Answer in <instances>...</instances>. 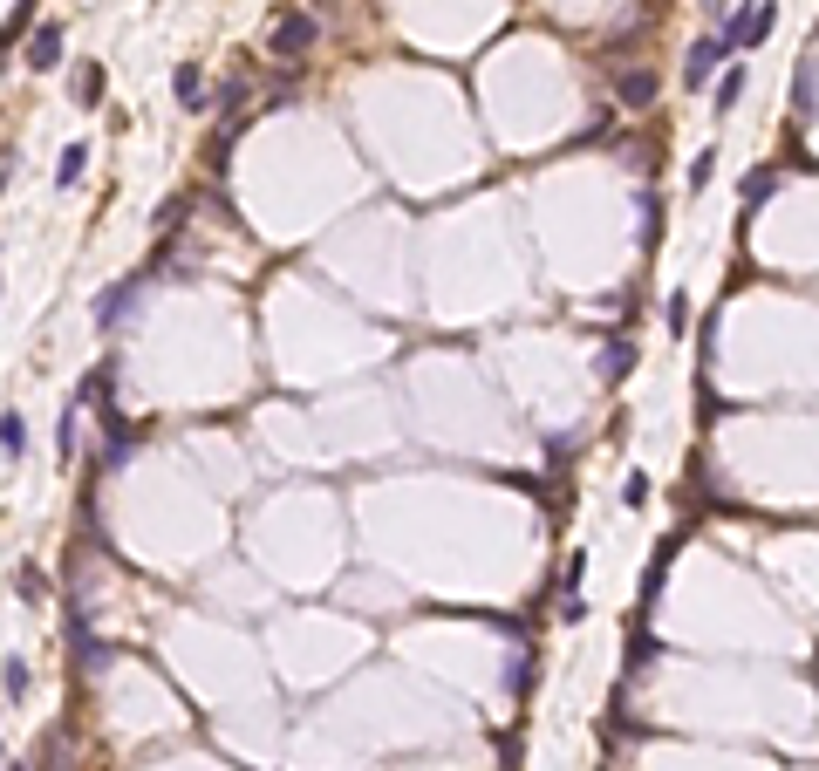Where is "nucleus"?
Returning <instances> with one entry per match:
<instances>
[{"label": "nucleus", "mask_w": 819, "mask_h": 771, "mask_svg": "<svg viewBox=\"0 0 819 771\" xmlns=\"http://www.w3.org/2000/svg\"><path fill=\"white\" fill-rule=\"evenodd\" d=\"M314 41H321V21H314V14H301V7H287V14H273V28H267V48H273V55H280V62H287V69H294V62L308 55Z\"/></svg>", "instance_id": "1"}, {"label": "nucleus", "mask_w": 819, "mask_h": 771, "mask_svg": "<svg viewBox=\"0 0 819 771\" xmlns=\"http://www.w3.org/2000/svg\"><path fill=\"white\" fill-rule=\"evenodd\" d=\"M151 280H157V267H144V273H130V280H117V287L96 301V328H103V335H117L123 314H130L137 301H144V294H151Z\"/></svg>", "instance_id": "2"}, {"label": "nucleus", "mask_w": 819, "mask_h": 771, "mask_svg": "<svg viewBox=\"0 0 819 771\" xmlns=\"http://www.w3.org/2000/svg\"><path fill=\"white\" fill-rule=\"evenodd\" d=\"M772 21H779V7H772V0H751V7H744V21L724 28V48H758V41L772 35Z\"/></svg>", "instance_id": "3"}, {"label": "nucleus", "mask_w": 819, "mask_h": 771, "mask_svg": "<svg viewBox=\"0 0 819 771\" xmlns=\"http://www.w3.org/2000/svg\"><path fill=\"white\" fill-rule=\"evenodd\" d=\"M656 89H663V82H656V69H622V76H615L622 110H649V103H656Z\"/></svg>", "instance_id": "4"}, {"label": "nucleus", "mask_w": 819, "mask_h": 771, "mask_svg": "<svg viewBox=\"0 0 819 771\" xmlns=\"http://www.w3.org/2000/svg\"><path fill=\"white\" fill-rule=\"evenodd\" d=\"M724 55H731V48H724V35L697 41V48H690V62H683V82H690V89H703V82H710V69H717Z\"/></svg>", "instance_id": "5"}, {"label": "nucleus", "mask_w": 819, "mask_h": 771, "mask_svg": "<svg viewBox=\"0 0 819 771\" xmlns=\"http://www.w3.org/2000/svg\"><path fill=\"white\" fill-rule=\"evenodd\" d=\"M55 62H62V28H55V21H41L35 41H28V69H55Z\"/></svg>", "instance_id": "6"}, {"label": "nucleus", "mask_w": 819, "mask_h": 771, "mask_svg": "<svg viewBox=\"0 0 819 771\" xmlns=\"http://www.w3.org/2000/svg\"><path fill=\"white\" fill-rule=\"evenodd\" d=\"M171 89H178L185 110H205V69H198V62H185V69L171 76Z\"/></svg>", "instance_id": "7"}, {"label": "nucleus", "mask_w": 819, "mask_h": 771, "mask_svg": "<svg viewBox=\"0 0 819 771\" xmlns=\"http://www.w3.org/2000/svg\"><path fill=\"white\" fill-rule=\"evenodd\" d=\"M69 96H76L82 110H96V103H103V69H96V62H82L76 82H69Z\"/></svg>", "instance_id": "8"}, {"label": "nucleus", "mask_w": 819, "mask_h": 771, "mask_svg": "<svg viewBox=\"0 0 819 771\" xmlns=\"http://www.w3.org/2000/svg\"><path fill=\"white\" fill-rule=\"evenodd\" d=\"M622 369H635V342H608V348H601V376L615 383Z\"/></svg>", "instance_id": "9"}, {"label": "nucleus", "mask_w": 819, "mask_h": 771, "mask_svg": "<svg viewBox=\"0 0 819 771\" xmlns=\"http://www.w3.org/2000/svg\"><path fill=\"white\" fill-rule=\"evenodd\" d=\"M772 185H779V171H772V164H758V171L744 178V205H765V198H772Z\"/></svg>", "instance_id": "10"}, {"label": "nucleus", "mask_w": 819, "mask_h": 771, "mask_svg": "<svg viewBox=\"0 0 819 771\" xmlns=\"http://www.w3.org/2000/svg\"><path fill=\"white\" fill-rule=\"evenodd\" d=\"M82 164H89V151H82V144H69V151H62V164H55V185H62V192L82 178Z\"/></svg>", "instance_id": "11"}, {"label": "nucleus", "mask_w": 819, "mask_h": 771, "mask_svg": "<svg viewBox=\"0 0 819 771\" xmlns=\"http://www.w3.org/2000/svg\"><path fill=\"white\" fill-rule=\"evenodd\" d=\"M14 587H21V601H48V574H41V567H21Z\"/></svg>", "instance_id": "12"}, {"label": "nucleus", "mask_w": 819, "mask_h": 771, "mask_svg": "<svg viewBox=\"0 0 819 771\" xmlns=\"http://www.w3.org/2000/svg\"><path fill=\"white\" fill-rule=\"evenodd\" d=\"M21 444H28V437H21V417L7 410V417H0V451H7V458H21Z\"/></svg>", "instance_id": "13"}, {"label": "nucleus", "mask_w": 819, "mask_h": 771, "mask_svg": "<svg viewBox=\"0 0 819 771\" xmlns=\"http://www.w3.org/2000/svg\"><path fill=\"white\" fill-rule=\"evenodd\" d=\"M28 683H35V676H28V662H7V676H0L7 703H14V696H28Z\"/></svg>", "instance_id": "14"}, {"label": "nucleus", "mask_w": 819, "mask_h": 771, "mask_svg": "<svg viewBox=\"0 0 819 771\" xmlns=\"http://www.w3.org/2000/svg\"><path fill=\"white\" fill-rule=\"evenodd\" d=\"M669 335H676V342H683V328H690V294H669Z\"/></svg>", "instance_id": "15"}, {"label": "nucleus", "mask_w": 819, "mask_h": 771, "mask_svg": "<svg viewBox=\"0 0 819 771\" xmlns=\"http://www.w3.org/2000/svg\"><path fill=\"white\" fill-rule=\"evenodd\" d=\"M738 96H744V62H738V69H731L724 82H717V103H724V110H738Z\"/></svg>", "instance_id": "16"}, {"label": "nucleus", "mask_w": 819, "mask_h": 771, "mask_svg": "<svg viewBox=\"0 0 819 771\" xmlns=\"http://www.w3.org/2000/svg\"><path fill=\"white\" fill-rule=\"evenodd\" d=\"M55 451H62V458H76V403L62 410V437H55Z\"/></svg>", "instance_id": "17"}, {"label": "nucleus", "mask_w": 819, "mask_h": 771, "mask_svg": "<svg viewBox=\"0 0 819 771\" xmlns=\"http://www.w3.org/2000/svg\"><path fill=\"white\" fill-rule=\"evenodd\" d=\"M792 116H799V123H806V116H813V62H806V69H799V110H792Z\"/></svg>", "instance_id": "18"}, {"label": "nucleus", "mask_w": 819, "mask_h": 771, "mask_svg": "<svg viewBox=\"0 0 819 771\" xmlns=\"http://www.w3.org/2000/svg\"><path fill=\"white\" fill-rule=\"evenodd\" d=\"M622 499H628V505H642V499H649V478H642V471H628V485H622Z\"/></svg>", "instance_id": "19"}, {"label": "nucleus", "mask_w": 819, "mask_h": 771, "mask_svg": "<svg viewBox=\"0 0 819 771\" xmlns=\"http://www.w3.org/2000/svg\"><path fill=\"white\" fill-rule=\"evenodd\" d=\"M710 164H717V157H710V151H703L697 164H690V192H703V185H710Z\"/></svg>", "instance_id": "20"}, {"label": "nucleus", "mask_w": 819, "mask_h": 771, "mask_svg": "<svg viewBox=\"0 0 819 771\" xmlns=\"http://www.w3.org/2000/svg\"><path fill=\"white\" fill-rule=\"evenodd\" d=\"M0 192H7V164H0Z\"/></svg>", "instance_id": "21"}]
</instances>
